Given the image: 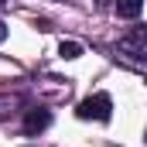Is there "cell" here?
Here are the masks:
<instances>
[{"label": "cell", "instance_id": "1", "mask_svg": "<svg viewBox=\"0 0 147 147\" xmlns=\"http://www.w3.org/2000/svg\"><path fill=\"white\" fill-rule=\"evenodd\" d=\"M116 58L137 72H147V28H130L127 34L116 41Z\"/></svg>", "mask_w": 147, "mask_h": 147}, {"label": "cell", "instance_id": "2", "mask_svg": "<svg viewBox=\"0 0 147 147\" xmlns=\"http://www.w3.org/2000/svg\"><path fill=\"white\" fill-rule=\"evenodd\" d=\"M75 116L79 120H99V123H106L113 116V99L106 92H96V96H86L79 106H75Z\"/></svg>", "mask_w": 147, "mask_h": 147}, {"label": "cell", "instance_id": "3", "mask_svg": "<svg viewBox=\"0 0 147 147\" xmlns=\"http://www.w3.org/2000/svg\"><path fill=\"white\" fill-rule=\"evenodd\" d=\"M48 123H51V110H45V106H31L28 116H24V134L34 137V134H41V130H48Z\"/></svg>", "mask_w": 147, "mask_h": 147}, {"label": "cell", "instance_id": "4", "mask_svg": "<svg viewBox=\"0 0 147 147\" xmlns=\"http://www.w3.org/2000/svg\"><path fill=\"white\" fill-rule=\"evenodd\" d=\"M113 10H116L120 17L134 21V17H140V10H144V0H113Z\"/></svg>", "mask_w": 147, "mask_h": 147}, {"label": "cell", "instance_id": "5", "mask_svg": "<svg viewBox=\"0 0 147 147\" xmlns=\"http://www.w3.org/2000/svg\"><path fill=\"white\" fill-rule=\"evenodd\" d=\"M58 55H62V58H79V55H82V45H79V41H62V45H58Z\"/></svg>", "mask_w": 147, "mask_h": 147}, {"label": "cell", "instance_id": "6", "mask_svg": "<svg viewBox=\"0 0 147 147\" xmlns=\"http://www.w3.org/2000/svg\"><path fill=\"white\" fill-rule=\"evenodd\" d=\"M3 38H7V24L0 21V41H3Z\"/></svg>", "mask_w": 147, "mask_h": 147}]
</instances>
